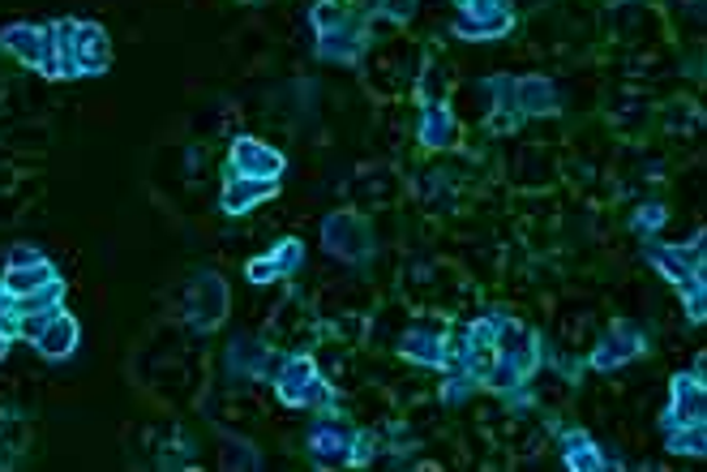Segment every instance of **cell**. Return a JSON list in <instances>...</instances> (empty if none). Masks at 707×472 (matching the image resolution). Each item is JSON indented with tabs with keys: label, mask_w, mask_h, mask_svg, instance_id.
Segmentation results:
<instances>
[{
	"label": "cell",
	"mask_w": 707,
	"mask_h": 472,
	"mask_svg": "<svg viewBox=\"0 0 707 472\" xmlns=\"http://www.w3.org/2000/svg\"><path fill=\"white\" fill-rule=\"evenodd\" d=\"M270 276H279L274 258H258V263H249V280H254V283H266Z\"/></svg>",
	"instance_id": "obj_9"
},
{
	"label": "cell",
	"mask_w": 707,
	"mask_h": 472,
	"mask_svg": "<svg viewBox=\"0 0 707 472\" xmlns=\"http://www.w3.org/2000/svg\"><path fill=\"white\" fill-rule=\"evenodd\" d=\"M4 353H9V335L0 331V357H4Z\"/></svg>",
	"instance_id": "obj_11"
},
{
	"label": "cell",
	"mask_w": 707,
	"mask_h": 472,
	"mask_svg": "<svg viewBox=\"0 0 707 472\" xmlns=\"http://www.w3.org/2000/svg\"><path fill=\"white\" fill-rule=\"evenodd\" d=\"M193 322L197 327H219L223 322V309H228V288L215 280V276H202L193 283Z\"/></svg>",
	"instance_id": "obj_3"
},
{
	"label": "cell",
	"mask_w": 707,
	"mask_h": 472,
	"mask_svg": "<svg viewBox=\"0 0 707 472\" xmlns=\"http://www.w3.org/2000/svg\"><path fill=\"white\" fill-rule=\"evenodd\" d=\"M56 276H52V267L48 263H39V267H13L9 276H4V292L9 296H35V292H48V288H56Z\"/></svg>",
	"instance_id": "obj_6"
},
{
	"label": "cell",
	"mask_w": 707,
	"mask_h": 472,
	"mask_svg": "<svg viewBox=\"0 0 707 472\" xmlns=\"http://www.w3.org/2000/svg\"><path fill=\"white\" fill-rule=\"evenodd\" d=\"M74 61H78V74H94L107 65V35L99 26H78L74 30Z\"/></svg>",
	"instance_id": "obj_5"
},
{
	"label": "cell",
	"mask_w": 707,
	"mask_h": 472,
	"mask_svg": "<svg viewBox=\"0 0 707 472\" xmlns=\"http://www.w3.org/2000/svg\"><path fill=\"white\" fill-rule=\"evenodd\" d=\"M4 314H9V292L0 288V318H4Z\"/></svg>",
	"instance_id": "obj_10"
},
{
	"label": "cell",
	"mask_w": 707,
	"mask_h": 472,
	"mask_svg": "<svg viewBox=\"0 0 707 472\" xmlns=\"http://www.w3.org/2000/svg\"><path fill=\"white\" fill-rule=\"evenodd\" d=\"M266 193H270V181H258V177H232L228 189H223V206L228 211H249V202H262Z\"/></svg>",
	"instance_id": "obj_7"
},
{
	"label": "cell",
	"mask_w": 707,
	"mask_h": 472,
	"mask_svg": "<svg viewBox=\"0 0 707 472\" xmlns=\"http://www.w3.org/2000/svg\"><path fill=\"white\" fill-rule=\"evenodd\" d=\"M43 258H39V250H26V245H17L13 254H9V267H39Z\"/></svg>",
	"instance_id": "obj_8"
},
{
	"label": "cell",
	"mask_w": 707,
	"mask_h": 472,
	"mask_svg": "<svg viewBox=\"0 0 707 472\" xmlns=\"http://www.w3.org/2000/svg\"><path fill=\"white\" fill-rule=\"evenodd\" d=\"M74 340H78V322L69 314H52L39 327V335H35V344H39L43 357H69L74 353Z\"/></svg>",
	"instance_id": "obj_4"
},
{
	"label": "cell",
	"mask_w": 707,
	"mask_h": 472,
	"mask_svg": "<svg viewBox=\"0 0 707 472\" xmlns=\"http://www.w3.org/2000/svg\"><path fill=\"white\" fill-rule=\"evenodd\" d=\"M232 164L241 168V177H258V181H274L279 168H283V160H279L270 146L254 142V138H241V142L232 146Z\"/></svg>",
	"instance_id": "obj_2"
},
{
	"label": "cell",
	"mask_w": 707,
	"mask_h": 472,
	"mask_svg": "<svg viewBox=\"0 0 707 472\" xmlns=\"http://www.w3.org/2000/svg\"><path fill=\"white\" fill-rule=\"evenodd\" d=\"M0 39H4V48H9V52H17L26 65H39L43 74H52V78H56L52 35H43V30H35V26H9Z\"/></svg>",
	"instance_id": "obj_1"
}]
</instances>
